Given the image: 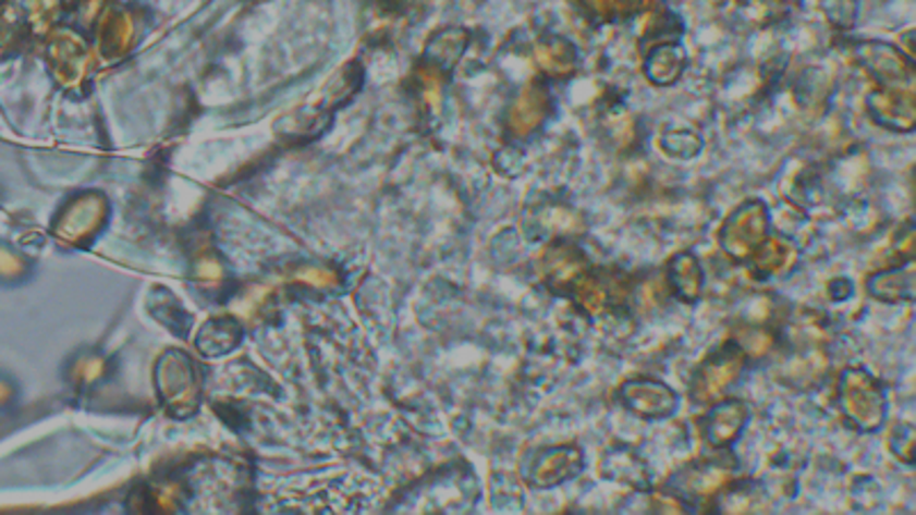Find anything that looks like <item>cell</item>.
Segmentation results:
<instances>
[{
  "instance_id": "6da1fadb",
  "label": "cell",
  "mask_w": 916,
  "mask_h": 515,
  "mask_svg": "<svg viewBox=\"0 0 916 515\" xmlns=\"http://www.w3.org/2000/svg\"><path fill=\"white\" fill-rule=\"evenodd\" d=\"M836 403L843 419L859 433H876L887 421V392L880 380L864 367H847L841 371Z\"/></svg>"
},
{
  "instance_id": "7a4b0ae2",
  "label": "cell",
  "mask_w": 916,
  "mask_h": 515,
  "mask_svg": "<svg viewBox=\"0 0 916 515\" xmlns=\"http://www.w3.org/2000/svg\"><path fill=\"white\" fill-rule=\"evenodd\" d=\"M745 367H747V357L738 346H735V342L715 348L697 367L695 378H692V388H689L692 401L699 403V406H710V403L724 398L735 385L741 383Z\"/></svg>"
},
{
  "instance_id": "3957f363",
  "label": "cell",
  "mask_w": 916,
  "mask_h": 515,
  "mask_svg": "<svg viewBox=\"0 0 916 515\" xmlns=\"http://www.w3.org/2000/svg\"><path fill=\"white\" fill-rule=\"evenodd\" d=\"M585 469V454L577 444H554L532 450L521 463V479L536 490L557 488L577 479Z\"/></svg>"
},
{
  "instance_id": "277c9868",
  "label": "cell",
  "mask_w": 916,
  "mask_h": 515,
  "mask_svg": "<svg viewBox=\"0 0 916 515\" xmlns=\"http://www.w3.org/2000/svg\"><path fill=\"white\" fill-rule=\"evenodd\" d=\"M770 236V211L761 199H749L735 209L720 232L722 250L735 261H749Z\"/></svg>"
},
{
  "instance_id": "5b68a950",
  "label": "cell",
  "mask_w": 916,
  "mask_h": 515,
  "mask_svg": "<svg viewBox=\"0 0 916 515\" xmlns=\"http://www.w3.org/2000/svg\"><path fill=\"white\" fill-rule=\"evenodd\" d=\"M735 461L731 454L724 458H706L699 463H692L669 481V490H674L676 502L685 511H695L697 500H706L718 495V492L733 479Z\"/></svg>"
},
{
  "instance_id": "8992f818",
  "label": "cell",
  "mask_w": 916,
  "mask_h": 515,
  "mask_svg": "<svg viewBox=\"0 0 916 515\" xmlns=\"http://www.w3.org/2000/svg\"><path fill=\"white\" fill-rule=\"evenodd\" d=\"M621 406L646 421L669 419L679 410V394L654 378H633L619 388Z\"/></svg>"
},
{
  "instance_id": "52a82bcc",
  "label": "cell",
  "mask_w": 916,
  "mask_h": 515,
  "mask_svg": "<svg viewBox=\"0 0 916 515\" xmlns=\"http://www.w3.org/2000/svg\"><path fill=\"white\" fill-rule=\"evenodd\" d=\"M710 406L712 408L701 417V436L712 450L726 452L747 429L749 408L741 398H720Z\"/></svg>"
},
{
  "instance_id": "ba28073f",
  "label": "cell",
  "mask_w": 916,
  "mask_h": 515,
  "mask_svg": "<svg viewBox=\"0 0 916 515\" xmlns=\"http://www.w3.org/2000/svg\"><path fill=\"white\" fill-rule=\"evenodd\" d=\"M868 113L891 131H912L916 120V106L912 87H889L868 97Z\"/></svg>"
},
{
  "instance_id": "9c48e42d",
  "label": "cell",
  "mask_w": 916,
  "mask_h": 515,
  "mask_svg": "<svg viewBox=\"0 0 916 515\" xmlns=\"http://www.w3.org/2000/svg\"><path fill=\"white\" fill-rule=\"evenodd\" d=\"M589 268L585 255L571 243H554L544 255V278L550 291L566 296L569 286Z\"/></svg>"
},
{
  "instance_id": "30bf717a",
  "label": "cell",
  "mask_w": 916,
  "mask_h": 515,
  "mask_svg": "<svg viewBox=\"0 0 916 515\" xmlns=\"http://www.w3.org/2000/svg\"><path fill=\"white\" fill-rule=\"evenodd\" d=\"M600 477L608 481L623 483L639 492L651 490V481H654L649 465L642 461L639 454L628 450V446H614V450L602 454Z\"/></svg>"
},
{
  "instance_id": "8fae6325",
  "label": "cell",
  "mask_w": 916,
  "mask_h": 515,
  "mask_svg": "<svg viewBox=\"0 0 916 515\" xmlns=\"http://www.w3.org/2000/svg\"><path fill=\"white\" fill-rule=\"evenodd\" d=\"M862 62L866 70L874 72L882 83L893 87H901L903 83H912V66L909 62L889 44L868 41L862 47Z\"/></svg>"
},
{
  "instance_id": "7c38bea8",
  "label": "cell",
  "mask_w": 916,
  "mask_h": 515,
  "mask_svg": "<svg viewBox=\"0 0 916 515\" xmlns=\"http://www.w3.org/2000/svg\"><path fill=\"white\" fill-rule=\"evenodd\" d=\"M667 284L672 289L674 298L685 305H695L704 294V271L699 259L692 253H681L667 263Z\"/></svg>"
},
{
  "instance_id": "4fadbf2b",
  "label": "cell",
  "mask_w": 916,
  "mask_h": 515,
  "mask_svg": "<svg viewBox=\"0 0 916 515\" xmlns=\"http://www.w3.org/2000/svg\"><path fill=\"white\" fill-rule=\"evenodd\" d=\"M914 278H916L914 263L907 261L903 266L889 268V271L876 273L866 282V289L876 301H882L889 305H903V303H912L916 296Z\"/></svg>"
},
{
  "instance_id": "5bb4252c",
  "label": "cell",
  "mask_w": 916,
  "mask_h": 515,
  "mask_svg": "<svg viewBox=\"0 0 916 515\" xmlns=\"http://www.w3.org/2000/svg\"><path fill=\"white\" fill-rule=\"evenodd\" d=\"M795 261H797V250L791 241L779 238V236H768L766 243L749 257L747 263L758 280H768V278L789 273L795 266Z\"/></svg>"
},
{
  "instance_id": "9a60e30c",
  "label": "cell",
  "mask_w": 916,
  "mask_h": 515,
  "mask_svg": "<svg viewBox=\"0 0 916 515\" xmlns=\"http://www.w3.org/2000/svg\"><path fill=\"white\" fill-rule=\"evenodd\" d=\"M550 97L544 87H529L511 108V131L513 136H529L548 120Z\"/></svg>"
},
{
  "instance_id": "2e32d148",
  "label": "cell",
  "mask_w": 916,
  "mask_h": 515,
  "mask_svg": "<svg viewBox=\"0 0 916 515\" xmlns=\"http://www.w3.org/2000/svg\"><path fill=\"white\" fill-rule=\"evenodd\" d=\"M687 58L679 47V41H660L658 47L646 56L644 74L654 85H672L685 72Z\"/></svg>"
},
{
  "instance_id": "e0dca14e",
  "label": "cell",
  "mask_w": 916,
  "mask_h": 515,
  "mask_svg": "<svg viewBox=\"0 0 916 515\" xmlns=\"http://www.w3.org/2000/svg\"><path fill=\"white\" fill-rule=\"evenodd\" d=\"M718 495L720 498L712 504V508L720 513H749V511L768 508V500H766L761 483H756L752 479L726 483Z\"/></svg>"
},
{
  "instance_id": "ac0fdd59",
  "label": "cell",
  "mask_w": 916,
  "mask_h": 515,
  "mask_svg": "<svg viewBox=\"0 0 916 515\" xmlns=\"http://www.w3.org/2000/svg\"><path fill=\"white\" fill-rule=\"evenodd\" d=\"M536 60L550 76H569L577 64V51L571 41L550 35L536 44Z\"/></svg>"
},
{
  "instance_id": "d6986e66",
  "label": "cell",
  "mask_w": 916,
  "mask_h": 515,
  "mask_svg": "<svg viewBox=\"0 0 916 515\" xmlns=\"http://www.w3.org/2000/svg\"><path fill=\"white\" fill-rule=\"evenodd\" d=\"M660 145L669 156L683 159V161L695 159V156L701 151V138L692 131H667L660 138Z\"/></svg>"
},
{
  "instance_id": "ffe728a7",
  "label": "cell",
  "mask_w": 916,
  "mask_h": 515,
  "mask_svg": "<svg viewBox=\"0 0 916 515\" xmlns=\"http://www.w3.org/2000/svg\"><path fill=\"white\" fill-rule=\"evenodd\" d=\"M493 506L502 511H521L523 508V488L513 475H496L493 477Z\"/></svg>"
},
{
  "instance_id": "44dd1931",
  "label": "cell",
  "mask_w": 916,
  "mask_h": 515,
  "mask_svg": "<svg viewBox=\"0 0 916 515\" xmlns=\"http://www.w3.org/2000/svg\"><path fill=\"white\" fill-rule=\"evenodd\" d=\"M914 444H916V433L912 429V424H899L889 438L893 456H899L903 463L914 461Z\"/></svg>"
},
{
  "instance_id": "7402d4cb",
  "label": "cell",
  "mask_w": 916,
  "mask_h": 515,
  "mask_svg": "<svg viewBox=\"0 0 916 515\" xmlns=\"http://www.w3.org/2000/svg\"><path fill=\"white\" fill-rule=\"evenodd\" d=\"M822 12L830 16L836 28H851L855 24L857 5L855 0H822Z\"/></svg>"
},
{
  "instance_id": "603a6c76",
  "label": "cell",
  "mask_w": 916,
  "mask_h": 515,
  "mask_svg": "<svg viewBox=\"0 0 916 515\" xmlns=\"http://www.w3.org/2000/svg\"><path fill=\"white\" fill-rule=\"evenodd\" d=\"M855 294V286H853V282L847 280V278H839V280H834L832 284H830V298L834 301V303H841V301H847Z\"/></svg>"
}]
</instances>
